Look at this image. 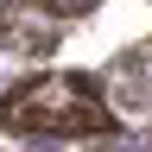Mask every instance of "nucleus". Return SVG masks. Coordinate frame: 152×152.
Listing matches in <instances>:
<instances>
[{
	"label": "nucleus",
	"instance_id": "obj_1",
	"mask_svg": "<svg viewBox=\"0 0 152 152\" xmlns=\"http://www.w3.org/2000/svg\"><path fill=\"white\" fill-rule=\"evenodd\" d=\"M0 127L13 133H51V140H108L114 133V108L102 102V89L76 70H51L32 76L0 95Z\"/></svg>",
	"mask_w": 152,
	"mask_h": 152
},
{
	"label": "nucleus",
	"instance_id": "obj_2",
	"mask_svg": "<svg viewBox=\"0 0 152 152\" xmlns=\"http://www.w3.org/2000/svg\"><path fill=\"white\" fill-rule=\"evenodd\" d=\"M45 7H57V13H83L89 0H45Z\"/></svg>",
	"mask_w": 152,
	"mask_h": 152
}]
</instances>
